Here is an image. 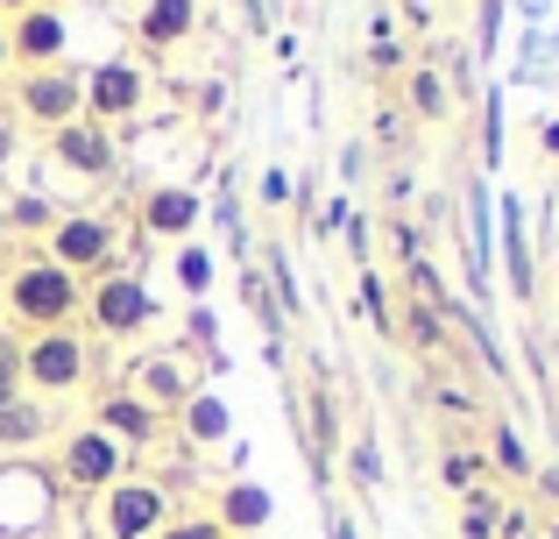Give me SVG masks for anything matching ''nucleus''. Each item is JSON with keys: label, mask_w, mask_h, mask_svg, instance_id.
Listing matches in <instances>:
<instances>
[{"label": "nucleus", "mask_w": 559, "mask_h": 539, "mask_svg": "<svg viewBox=\"0 0 559 539\" xmlns=\"http://www.w3.org/2000/svg\"><path fill=\"white\" fill-rule=\"evenodd\" d=\"M489 476H510V483H532L538 476L532 447H524V433L510 419H496V433H489Z\"/></svg>", "instance_id": "nucleus-20"}, {"label": "nucleus", "mask_w": 559, "mask_h": 539, "mask_svg": "<svg viewBox=\"0 0 559 539\" xmlns=\"http://www.w3.org/2000/svg\"><path fill=\"white\" fill-rule=\"evenodd\" d=\"M85 313V284L71 270H57L50 256H22L8 270V319L22 333H50V327H71Z\"/></svg>", "instance_id": "nucleus-1"}, {"label": "nucleus", "mask_w": 559, "mask_h": 539, "mask_svg": "<svg viewBox=\"0 0 559 539\" xmlns=\"http://www.w3.org/2000/svg\"><path fill=\"white\" fill-rule=\"evenodd\" d=\"M14 390H22V341L0 333V398H14Z\"/></svg>", "instance_id": "nucleus-33"}, {"label": "nucleus", "mask_w": 559, "mask_h": 539, "mask_svg": "<svg viewBox=\"0 0 559 539\" xmlns=\"http://www.w3.org/2000/svg\"><path fill=\"white\" fill-rule=\"evenodd\" d=\"M199 36V0H142L135 8V43L150 57H170Z\"/></svg>", "instance_id": "nucleus-15"}, {"label": "nucleus", "mask_w": 559, "mask_h": 539, "mask_svg": "<svg viewBox=\"0 0 559 539\" xmlns=\"http://www.w3.org/2000/svg\"><path fill=\"white\" fill-rule=\"evenodd\" d=\"M396 341H411L418 348V355H439V348H447V327H439V313L432 305H396Z\"/></svg>", "instance_id": "nucleus-23"}, {"label": "nucleus", "mask_w": 559, "mask_h": 539, "mask_svg": "<svg viewBox=\"0 0 559 539\" xmlns=\"http://www.w3.org/2000/svg\"><path fill=\"white\" fill-rule=\"evenodd\" d=\"M178 284L191 305H213V256H205V242H178Z\"/></svg>", "instance_id": "nucleus-25"}, {"label": "nucleus", "mask_w": 559, "mask_h": 539, "mask_svg": "<svg viewBox=\"0 0 559 539\" xmlns=\"http://www.w3.org/2000/svg\"><path fill=\"white\" fill-rule=\"evenodd\" d=\"M341 171H347V178H361V171H369V150H361V142H347V150H341Z\"/></svg>", "instance_id": "nucleus-41"}, {"label": "nucleus", "mask_w": 559, "mask_h": 539, "mask_svg": "<svg viewBox=\"0 0 559 539\" xmlns=\"http://www.w3.org/2000/svg\"><path fill=\"white\" fill-rule=\"evenodd\" d=\"M43 156H50L57 171H71V178H85V185H114L121 178V142H114V128H99V121H64V128H50L43 136Z\"/></svg>", "instance_id": "nucleus-8"}, {"label": "nucleus", "mask_w": 559, "mask_h": 539, "mask_svg": "<svg viewBox=\"0 0 559 539\" xmlns=\"http://www.w3.org/2000/svg\"><path fill=\"white\" fill-rule=\"evenodd\" d=\"M64 221V207H50L43 192H8L0 199V235H50Z\"/></svg>", "instance_id": "nucleus-19"}, {"label": "nucleus", "mask_w": 559, "mask_h": 539, "mask_svg": "<svg viewBox=\"0 0 559 539\" xmlns=\"http://www.w3.org/2000/svg\"><path fill=\"white\" fill-rule=\"evenodd\" d=\"M50 256L57 270H71L79 284H93V277L121 270V227H114V213H64V221L50 227Z\"/></svg>", "instance_id": "nucleus-4"}, {"label": "nucleus", "mask_w": 559, "mask_h": 539, "mask_svg": "<svg viewBox=\"0 0 559 539\" xmlns=\"http://www.w3.org/2000/svg\"><path fill=\"white\" fill-rule=\"evenodd\" d=\"M22 8H36V0H0V14H8V22H14V14H22Z\"/></svg>", "instance_id": "nucleus-45"}, {"label": "nucleus", "mask_w": 559, "mask_h": 539, "mask_svg": "<svg viewBox=\"0 0 559 539\" xmlns=\"http://www.w3.org/2000/svg\"><path fill=\"white\" fill-rule=\"evenodd\" d=\"M538 150H546V156H559V114H552L546 128H538Z\"/></svg>", "instance_id": "nucleus-42"}, {"label": "nucleus", "mask_w": 559, "mask_h": 539, "mask_svg": "<svg viewBox=\"0 0 559 539\" xmlns=\"http://www.w3.org/2000/svg\"><path fill=\"white\" fill-rule=\"evenodd\" d=\"M85 376H93V341L79 327H50L22 341V390H36L43 405L85 390Z\"/></svg>", "instance_id": "nucleus-2"}, {"label": "nucleus", "mask_w": 559, "mask_h": 539, "mask_svg": "<svg viewBox=\"0 0 559 539\" xmlns=\"http://www.w3.org/2000/svg\"><path fill=\"white\" fill-rule=\"evenodd\" d=\"M369 65H376V71H396V79H404V71H411V50H404L396 36H382L376 50H369Z\"/></svg>", "instance_id": "nucleus-35"}, {"label": "nucleus", "mask_w": 559, "mask_h": 539, "mask_svg": "<svg viewBox=\"0 0 559 539\" xmlns=\"http://www.w3.org/2000/svg\"><path fill=\"white\" fill-rule=\"evenodd\" d=\"M326 539H355V518H341V512H333V518H326Z\"/></svg>", "instance_id": "nucleus-43"}, {"label": "nucleus", "mask_w": 559, "mask_h": 539, "mask_svg": "<svg viewBox=\"0 0 559 539\" xmlns=\"http://www.w3.org/2000/svg\"><path fill=\"white\" fill-rule=\"evenodd\" d=\"M128 390H135V398L150 405L156 419H178L185 405L205 390V362H191L185 348H164V355H142L135 370H128Z\"/></svg>", "instance_id": "nucleus-10"}, {"label": "nucleus", "mask_w": 559, "mask_h": 539, "mask_svg": "<svg viewBox=\"0 0 559 539\" xmlns=\"http://www.w3.org/2000/svg\"><path fill=\"white\" fill-rule=\"evenodd\" d=\"M305 405H312V455L326 461V455H333V441H341V412H333V390L319 384V390H312Z\"/></svg>", "instance_id": "nucleus-28"}, {"label": "nucleus", "mask_w": 559, "mask_h": 539, "mask_svg": "<svg viewBox=\"0 0 559 539\" xmlns=\"http://www.w3.org/2000/svg\"><path fill=\"white\" fill-rule=\"evenodd\" d=\"M93 532L99 539H156L178 518V497H170V483H156V476H121V483L107 490V497H93Z\"/></svg>", "instance_id": "nucleus-3"}, {"label": "nucleus", "mask_w": 559, "mask_h": 539, "mask_svg": "<svg viewBox=\"0 0 559 539\" xmlns=\"http://www.w3.org/2000/svg\"><path fill=\"white\" fill-rule=\"evenodd\" d=\"M404 107L418 114V121H453L447 71H439V65H411V71H404Z\"/></svg>", "instance_id": "nucleus-17"}, {"label": "nucleus", "mask_w": 559, "mask_h": 539, "mask_svg": "<svg viewBox=\"0 0 559 539\" xmlns=\"http://www.w3.org/2000/svg\"><path fill=\"white\" fill-rule=\"evenodd\" d=\"M85 114V65H43L14 79V121H28L36 136L79 121Z\"/></svg>", "instance_id": "nucleus-5"}, {"label": "nucleus", "mask_w": 559, "mask_h": 539, "mask_svg": "<svg viewBox=\"0 0 559 539\" xmlns=\"http://www.w3.org/2000/svg\"><path fill=\"white\" fill-rule=\"evenodd\" d=\"M439 483H447L453 497L489 490V455H481V447H447V455H439Z\"/></svg>", "instance_id": "nucleus-21"}, {"label": "nucleus", "mask_w": 559, "mask_h": 539, "mask_svg": "<svg viewBox=\"0 0 559 539\" xmlns=\"http://www.w3.org/2000/svg\"><path fill=\"white\" fill-rule=\"evenodd\" d=\"M524 490H532L538 504H552V512H559V461H546V469H538V476H532Z\"/></svg>", "instance_id": "nucleus-36"}, {"label": "nucleus", "mask_w": 559, "mask_h": 539, "mask_svg": "<svg viewBox=\"0 0 559 539\" xmlns=\"http://www.w3.org/2000/svg\"><path fill=\"white\" fill-rule=\"evenodd\" d=\"M64 50H71V22H64V8H22L8 22V57L22 71H43V65H64Z\"/></svg>", "instance_id": "nucleus-12"}, {"label": "nucleus", "mask_w": 559, "mask_h": 539, "mask_svg": "<svg viewBox=\"0 0 559 539\" xmlns=\"http://www.w3.org/2000/svg\"><path fill=\"white\" fill-rule=\"evenodd\" d=\"M390 249H396V263H425V227L418 221H404V213H396V221H390Z\"/></svg>", "instance_id": "nucleus-29"}, {"label": "nucleus", "mask_w": 559, "mask_h": 539, "mask_svg": "<svg viewBox=\"0 0 559 539\" xmlns=\"http://www.w3.org/2000/svg\"><path fill=\"white\" fill-rule=\"evenodd\" d=\"M461 539H503V497L496 490L461 497Z\"/></svg>", "instance_id": "nucleus-26"}, {"label": "nucleus", "mask_w": 559, "mask_h": 539, "mask_svg": "<svg viewBox=\"0 0 559 539\" xmlns=\"http://www.w3.org/2000/svg\"><path fill=\"white\" fill-rule=\"evenodd\" d=\"M178 433H185V447H219L234 433V412L213 398V390H199V398L178 412Z\"/></svg>", "instance_id": "nucleus-18"}, {"label": "nucleus", "mask_w": 559, "mask_h": 539, "mask_svg": "<svg viewBox=\"0 0 559 539\" xmlns=\"http://www.w3.org/2000/svg\"><path fill=\"white\" fill-rule=\"evenodd\" d=\"M503 256H510V291L518 298H532V242H524V213H518V199H503Z\"/></svg>", "instance_id": "nucleus-22"}, {"label": "nucleus", "mask_w": 559, "mask_h": 539, "mask_svg": "<svg viewBox=\"0 0 559 539\" xmlns=\"http://www.w3.org/2000/svg\"><path fill=\"white\" fill-rule=\"evenodd\" d=\"M128 447L121 441H107L99 426H71L64 441H57V483L64 490H79V497H107L114 483L128 476Z\"/></svg>", "instance_id": "nucleus-6"}, {"label": "nucleus", "mask_w": 559, "mask_h": 539, "mask_svg": "<svg viewBox=\"0 0 559 539\" xmlns=\"http://www.w3.org/2000/svg\"><path fill=\"white\" fill-rule=\"evenodd\" d=\"M347 221H355V213H347V199H326V207H319V235H347Z\"/></svg>", "instance_id": "nucleus-37"}, {"label": "nucleus", "mask_w": 559, "mask_h": 539, "mask_svg": "<svg viewBox=\"0 0 559 539\" xmlns=\"http://www.w3.org/2000/svg\"><path fill=\"white\" fill-rule=\"evenodd\" d=\"M248 305H255V319H262V327H270V333H284V319H276V305H270V277H255V270H248Z\"/></svg>", "instance_id": "nucleus-34"}, {"label": "nucleus", "mask_w": 559, "mask_h": 539, "mask_svg": "<svg viewBox=\"0 0 559 539\" xmlns=\"http://www.w3.org/2000/svg\"><path fill=\"white\" fill-rule=\"evenodd\" d=\"M85 319H93L107 341H135V333H150L156 319V291L142 284L135 270H107L85 284Z\"/></svg>", "instance_id": "nucleus-7"}, {"label": "nucleus", "mask_w": 559, "mask_h": 539, "mask_svg": "<svg viewBox=\"0 0 559 539\" xmlns=\"http://www.w3.org/2000/svg\"><path fill=\"white\" fill-rule=\"evenodd\" d=\"M185 355L191 362H219V319H213V305H191V313H185Z\"/></svg>", "instance_id": "nucleus-27"}, {"label": "nucleus", "mask_w": 559, "mask_h": 539, "mask_svg": "<svg viewBox=\"0 0 559 539\" xmlns=\"http://www.w3.org/2000/svg\"><path fill=\"white\" fill-rule=\"evenodd\" d=\"M248 22H255V28L270 22V0H248Z\"/></svg>", "instance_id": "nucleus-44"}, {"label": "nucleus", "mask_w": 559, "mask_h": 539, "mask_svg": "<svg viewBox=\"0 0 559 539\" xmlns=\"http://www.w3.org/2000/svg\"><path fill=\"white\" fill-rule=\"evenodd\" d=\"M14 150H22V121H0V164H14Z\"/></svg>", "instance_id": "nucleus-40"}, {"label": "nucleus", "mask_w": 559, "mask_h": 539, "mask_svg": "<svg viewBox=\"0 0 559 539\" xmlns=\"http://www.w3.org/2000/svg\"><path fill=\"white\" fill-rule=\"evenodd\" d=\"M50 426H57V405H43L36 390L0 398V455H28V447H43Z\"/></svg>", "instance_id": "nucleus-16"}, {"label": "nucleus", "mask_w": 559, "mask_h": 539, "mask_svg": "<svg viewBox=\"0 0 559 539\" xmlns=\"http://www.w3.org/2000/svg\"><path fill=\"white\" fill-rule=\"evenodd\" d=\"M347 476H355L361 490H376V483H382V455H376V441H369V433H361V441L347 447Z\"/></svg>", "instance_id": "nucleus-30"}, {"label": "nucleus", "mask_w": 559, "mask_h": 539, "mask_svg": "<svg viewBox=\"0 0 559 539\" xmlns=\"http://www.w3.org/2000/svg\"><path fill=\"white\" fill-rule=\"evenodd\" d=\"M14 65V57H8V28H0V71H8Z\"/></svg>", "instance_id": "nucleus-46"}, {"label": "nucleus", "mask_w": 559, "mask_h": 539, "mask_svg": "<svg viewBox=\"0 0 559 539\" xmlns=\"http://www.w3.org/2000/svg\"><path fill=\"white\" fill-rule=\"evenodd\" d=\"M205 512L219 518V532H227V539H262V532H270V518H276V490H262L255 476H227V483L213 490Z\"/></svg>", "instance_id": "nucleus-13"}, {"label": "nucleus", "mask_w": 559, "mask_h": 539, "mask_svg": "<svg viewBox=\"0 0 559 539\" xmlns=\"http://www.w3.org/2000/svg\"><path fill=\"white\" fill-rule=\"evenodd\" d=\"M85 426H99L107 441H121L128 455H142V447L164 441V419H156L128 384H121V390H99V398H93V419H85Z\"/></svg>", "instance_id": "nucleus-14"}, {"label": "nucleus", "mask_w": 559, "mask_h": 539, "mask_svg": "<svg viewBox=\"0 0 559 539\" xmlns=\"http://www.w3.org/2000/svg\"><path fill=\"white\" fill-rule=\"evenodd\" d=\"M382 192H390V207H404L411 199V171H382Z\"/></svg>", "instance_id": "nucleus-39"}, {"label": "nucleus", "mask_w": 559, "mask_h": 539, "mask_svg": "<svg viewBox=\"0 0 559 539\" xmlns=\"http://www.w3.org/2000/svg\"><path fill=\"white\" fill-rule=\"evenodd\" d=\"M199 221H205V199L191 192V185H178V178L150 185V192L135 199V227L150 242H199Z\"/></svg>", "instance_id": "nucleus-11"}, {"label": "nucleus", "mask_w": 559, "mask_h": 539, "mask_svg": "<svg viewBox=\"0 0 559 539\" xmlns=\"http://www.w3.org/2000/svg\"><path fill=\"white\" fill-rule=\"evenodd\" d=\"M361 313H369V327L382 333V341H396V298H390V277L382 270H361Z\"/></svg>", "instance_id": "nucleus-24"}, {"label": "nucleus", "mask_w": 559, "mask_h": 539, "mask_svg": "<svg viewBox=\"0 0 559 539\" xmlns=\"http://www.w3.org/2000/svg\"><path fill=\"white\" fill-rule=\"evenodd\" d=\"M439 412H453V419H475V398H467V390H439Z\"/></svg>", "instance_id": "nucleus-38"}, {"label": "nucleus", "mask_w": 559, "mask_h": 539, "mask_svg": "<svg viewBox=\"0 0 559 539\" xmlns=\"http://www.w3.org/2000/svg\"><path fill=\"white\" fill-rule=\"evenodd\" d=\"M142 107H150V71H142L135 57H99V65H85V121L121 128V121H135Z\"/></svg>", "instance_id": "nucleus-9"}, {"label": "nucleus", "mask_w": 559, "mask_h": 539, "mask_svg": "<svg viewBox=\"0 0 559 539\" xmlns=\"http://www.w3.org/2000/svg\"><path fill=\"white\" fill-rule=\"evenodd\" d=\"M156 539H227V532H219V518H213V512H178Z\"/></svg>", "instance_id": "nucleus-31"}, {"label": "nucleus", "mask_w": 559, "mask_h": 539, "mask_svg": "<svg viewBox=\"0 0 559 539\" xmlns=\"http://www.w3.org/2000/svg\"><path fill=\"white\" fill-rule=\"evenodd\" d=\"M255 199H262V207H270V213H284L290 207V199H298V185H290V171H262V185H255Z\"/></svg>", "instance_id": "nucleus-32"}]
</instances>
